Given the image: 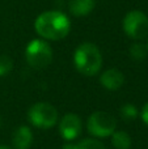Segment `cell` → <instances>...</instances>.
<instances>
[{
    "label": "cell",
    "instance_id": "7",
    "mask_svg": "<svg viewBox=\"0 0 148 149\" xmlns=\"http://www.w3.org/2000/svg\"><path fill=\"white\" fill-rule=\"evenodd\" d=\"M83 130V122L76 114H66L59 123V134L66 141H72L77 139Z\"/></svg>",
    "mask_w": 148,
    "mask_h": 149
},
{
    "label": "cell",
    "instance_id": "1",
    "mask_svg": "<svg viewBox=\"0 0 148 149\" xmlns=\"http://www.w3.org/2000/svg\"><path fill=\"white\" fill-rule=\"evenodd\" d=\"M34 29L43 39L60 41L66 38L71 30V21L59 10H47L36 18Z\"/></svg>",
    "mask_w": 148,
    "mask_h": 149
},
{
    "label": "cell",
    "instance_id": "14",
    "mask_svg": "<svg viewBox=\"0 0 148 149\" xmlns=\"http://www.w3.org/2000/svg\"><path fill=\"white\" fill-rule=\"evenodd\" d=\"M121 116L125 120H134L138 116V109L133 103H126L121 107Z\"/></svg>",
    "mask_w": 148,
    "mask_h": 149
},
{
    "label": "cell",
    "instance_id": "12",
    "mask_svg": "<svg viewBox=\"0 0 148 149\" xmlns=\"http://www.w3.org/2000/svg\"><path fill=\"white\" fill-rule=\"evenodd\" d=\"M75 149H105V145L96 139H84L76 143Z\"/></svg>",
    "mask_w": 148,
    "mask_h": 149
},
{
    "label": "cell",
    "instance_id": "5",
    "mask_svg": "<svg viewBox=\"0 0 148 149\" xmlns=\"http://www.w3.org/2000/svg\"><path fill=\"white\" fill-rule=\"evenodd\" d=\"M87 130L96 137H108L117 130V119L109 113L96 111L87 120Z\"/></svg>",
    "mask_w": 148,
    "mask_h": 149
},
{
    "label": "cell",
    "instance_id": "16",
    "mask_svg": "<svg viewBox=\"0 0 148 149\" xmlns=\"http://www.w3.org/2000/svg\"><path fill=\"white\" fill-rule=\"evenodd\" d=\"M140 118L144 122V123L148 126V102L146 103V105L142 107V111H140Z\"/></svg>",
    "mask_w": 148,
    "mask_h": 149
},
{
    "label": "cell",
    "instance_id": "2",
    "mask_svg": "<svg viewBox=\"0 0 148 149\" xmlns=\"http://www.w3.org/2000/svg\"><path fill=\"white\" fill-rule=\"evenodd\" d=\"M73 64L84 76H94L102 67V55L98 47L91 42L79 45L73 52Z\"/></svg>",
    "mask_w": 148,
    "mask_h": 149
},
{
    "label": "cell",
    "instance_id": "3",
    "mask_svg": "<svg viewBox=\"0 0 148 149\" xmlns=\"http://www.w3.org/2000/svg\"><path fill=\"white\" fill-rule=\"evenodd\" d=\"M28 64L34 70H43L52 62V49L43 39H33L25 50Z\"/></svg>",
    "mask_w": 148,
    "mask_h": 149
},
{
    "label": "cell",
    "instance_id": "10",
    "mask_svg": "<svg viewBox=\"0 0 148 149\" xmlns=\"http://www.w3.org/2000/svg\"><path fill=\"white\" fill-rule=\"evenodd\" d=\"M94 5H96V0H70L68 3L70 12L77 17L89 15L93 10Z\"/></svg>",
    "mask_w": 148,
    "mask_h": 149
},
{
    "label": "cell",
    "instance_id": "4",
    "mask_svg": "<svg viewBox=\"0 0 148 149\" xmlns=\"http://www.w3.org/2000/svg\"><path fill=\"white\" fill-rule=\"evenodd\" d=\"M28 119L34 127L49 130L55 126L58 120V111L51 103L37 102L29 109Z\"/></svg>",
    "mask_w": 148,
    "mask_h": 149
},
{
    "label": "cell",
    "instance_id": "13",
    "mask_svg": "<svg viewBox=\"0 0 148 149\" xmlns=\"http://www.w3.org/2000/svg\"><path fill=\"white\" fill-rule=\"evenodd\" d=\"M147 47L144 46V45H142V43H134L133 46L130 47V55H131V58H133L134 60H143V59H146V56H147Z\"/></svg>",
    "mask_w": 148,
    "mask_h": 149
},
{
    "label": "cell",
    "instance_id": "9",
    "mask_svg": "<svg viewBox=\"0 0 148 149\" xmlns=\"http://www.w3.org/2000/svg\"><path fill=\"white\" fill-rule=\"evenodd\" d=\"M13 147L16 149H29L33 144V132L28 126H20L16 128L12 136Z\"/></svg>",
    "mask_w": 148,
    "mask_h": 149
},
{
    "label": "cell",
    "instance_id": "15",
    "mask_svg": "<svg viewBox=\"0 0 148 149\" xmlns=\"http://www.w3.org/2000/svg\"><path fill=\"white\" fill-rule=\"evenodd\" d=\"M13 60L7 55H0V77L5 76L12 71Z\"/></svg>",
    "mask_w": 148,
    "mask_h": 149
},
{
    "label": "cell",
    "instance_id": "8",
    "mask_svg": "<svg viewBox=\"0 0 148 149\" xmlns=\"http://www.w3.org/2000/svg\"><path fill=\"white\" fill-rule=\"evenodd\" d=\"M100 82L105 89L114 92V90H118L122 88L123 82H125V76L117 68H110V70H106L101 74Z\"/></svg>",
    "mask_w": 148,
    "mask_h": 149
},
{
    "label": "cell",
    "instance_id": "18",
    "mask_svg": "<svg viewBox=\"0 0 148 149\" xmlns=\"http://www.w3.org/2000/svg\"><path fill=\"white\" fill-rule=\"evenodd\" d=\"M0 149H12V148L8 147V145H0Z\"/></svg>",
    "mask_w": 148,
    "mask_h": 149
},
{
    "label": "cell",
    "instance_id": "17",
    "mask_svg": "<svg viewBox=\"0 0 148 149\" xmlns=\"http://www.w3.org/2000/svg\"><path fill=\"white\" fill-rule=\"evenodd\" d=\"M75 145H76V144H72L71 141H68V143H66V144L63 145L62 149H75Z\"/></svg>",
    "mask_w": 148,
    "mask_h": 149
},
{
    "label": "cell",
    "instance_id": "11",
    "mask_svg": "<svg viewBox=\"0 0 148 149\" xmlns=\"http://www.w3.org/2000/svg\"><path fill=\"white\" fill-rule=\"evenodd\" d=\"M112 144L115 149H130L131 137L127 132L115 130L112 134Z\"/></svg>",
    "mask_w": 148,
    "mask_h": 149
},
{
    "label": "cell",
    "instance_id": "6",
    "mask_svg": "<svg viewBox=\"0 0 148 149\" xmlns=\"http://www.w3.org/2000/svg\"><path fill=\"white\" fill-rule=\"evenodd\" d=\"M123 30L133 39H144L148 36V17L140 10H131L123 18Z\"/></svg>",
    "mask_w": 148,
    "mask_h": 149
}]
</instances>
